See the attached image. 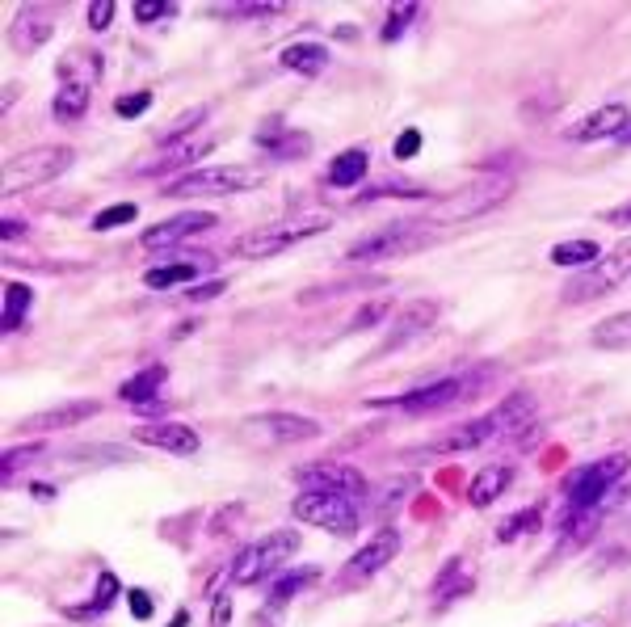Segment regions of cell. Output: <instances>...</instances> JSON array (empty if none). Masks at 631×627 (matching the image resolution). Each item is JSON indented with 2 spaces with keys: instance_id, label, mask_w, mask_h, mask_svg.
Masks as SVG:
<instances>
[{
  "instance_id": "cell-1",
  "label": "cell",
  "mask_w": 631,
  "mask_h": 627,
  "mask_svg": "<svg viewBox=\"0 0 631 627\" xmlns=\"http://www.w3.org/2000/svg\"><path fill=\"white\" fill-rule=\"evenodd\" d=\"M531 417H535V400L531 396H510V400H501L493 413L467 421V426H459L455 434H446L442 442H434L430 451H476V447H484V442L518 438Z\"/></svg>"
},
{
  "instance_id": "cell-2",
  "label": "cell",
  "mask_w": 631,
  "mask_h": 627,
  "mask_svg": "<svg viewBox=\"0 0 631 627\" xmlns=\"http://www.w3.org/2000/svg\"><path fill=\"white\" fill-rule=\"evenodd\" d=\"M510 194H514V173H480L476 181H467V186L455 190L451 198H442L434 207V219L438 224H463V219L497 211Z\"/></svg>"
},
{
  "instance_id": "cell-3",
  "label": "cell",
  "mask_w": 631,
  "mask_h": 627,
  "mask_svg": "<svg viewBox=\"0 0 631 627\" xmlns=\"http://www.w3.org/2000/svg\"><path fill=\"white\" fill-rule=\"evenodd\" d=\"M324 228H329V215H291V219H278V224H266L249 236H240L232 253L244 261H266V257H278L282 249H295L303 240L320 236Z\"/></svg>"
},
{
  "instance_id": "cell-4",
  "label": "cell",
  "mask_w": 631,
  "mask_h": 627,
  "mask_svg": "<svg viewBox=\"0 0 631 627\" xmlns=\"http://www.w3.org/2000/svg\"><path fill=\"white\" fill-rule=\"evenodd\" d=\"M72 148L64 144H47V148H30V152H17L5 160V198L34 190V186H47L59 173L72 169Z\"/></svg>"
},
{
  "instance_id": "cell-5",
  "label": "cell",
  "mask_w": 631,
  "mask_h": 627,
  "mask_svg": "<svg viewBox=\"0 0 631 627\" xmlns=\"http://www.w3.org/2000/svg\"><path fill=\"white\" fill-rule=\"evenodd\" d=\"M430 224H421V219H396L388 228H375L366 232L362 240H354L345 257L350 261H388V257H404V253H417L430 245Z\"/></svg>"
},
{
  "instance_id": "cell-6",
  "label": "cell",
  "mask_w": 631,
  "mask_h": 627,
  "mask_svg": "<svg viewBox=\"0 0 631 627\" xmlns=\"http://www.w3.org/2000/svg\"><path fill=\"white\" fill-rule=\"evenodd\" d=\"M295 552H299V535H295V531H274V535H266V539L249 543V548H240L228 573H232L236 585H253V581H261V577H270L274 569H282V564H287V556H295Z\"/></svg>"
},
{
  "instance_id": "cell-7",
  "label": "cell",
  "mask_w": 631,
  "mask_h": 627,
  "mask_svg": "<svg viewBox=\"0 0 631 627\" xmlns=\"http://www.w3.org/2000/svg\"><path fill=\"white\" fill-rule=\"evenodd\" d=\"M253 186H261V173L244 169V165H219V169H190L173 186H165V194L169 198H219V194H240Z\"/></svg>"
},
{
  "instance_id": "cell-8",
  "label": "cell",
  "mask_w": 631,
  "mask_h": 627,
  "mask_svg": "<svg viewBox=\"0 0 631 627\" xmlns=\"http://www.w3.org/2000/svg\"><path fill=\"white\" fill-rule=\"evenodd\" d=\"M627 455H606V459H598V463H589V468H581V472H573V480L564 484V493H568V514H589L594 505L615 489L619 484V476L627 472Z\"/></svg>"
},
{
  "instance_id": "cell-9",
  "label": "cell",
  "mask_w": 631,
  "mask_h": 627,
  "mask_svg": "<svg viewBox=\"0 0 631 627\" xmlns=\"http://www.w3.org/2000/svg\"><path fill=\"white\" fill-rule=\"evenodd\" d=\"M291 514L308 527L333 531V535H354L358 531V510L350 497H333V493H299Z\"/></svg>"
},
{
  "instance_id": "cell-10",
  "label": "cell",
  "mask_w": 631,
  "mask_h": 627,
  "mask_svg": "<svg viewBox=\"0 0 631 627\" xmlns=\"http://www.w3.org/2000/svg\"><path fill=\"white\" fill-rule=\"evenodd\" d=\"M484 375H446V379H434V383H425V388H413V392H404L396 400H371V409H404V413H434L442 409V404H455L463 400L467 392L476 388Z\"/></svg>"
},
{
  "instance_id": "cell-11",
  "label": "cell",
  "mask_w": 631,
  "mask_h": 627,
  "mask_svg": "<svg viewBox=\"0 0 631 627\" xmlns=\"http://www.w3.org/2000/svg\"><path fill=\"white\" fill-rule=\"evenodd\" d=\"M627 274H631V249H619V253H610V257H598L594 266L577 270V278L564 287V303H589V299H598V295H606V291H615Z\"/></svg>"
},
{
  "instance_id": "cell-12",
  "label": "cell",
  "mask_w": 631,
  "mask_h": 627,
  "mask_svg": "<svg viewBox=\"0 0 631 627\" xmlns=\"http://www.w3.org/2000/svg\"><path fill=\"white\" fill-rule=\"evenodd\" d=\"M240 434L253 438V442H266V447H282V442L320 438V426L312 417H299V413H261V417L240 421Z\"/></svg>"
},
{
  "instance_id": "cell-13",
  "label": "cell",
  "mask_w": 631,
  "mask_h": 627,
  "mask_svg": "<svg viewBox=\"0 0 631 627\" xmlns=\"http://www.w3.org/2000/svg\"><path fill=\"white\" fill-rule=\"evenodd\" d=\"M303 493H333V497H366V480L358 468H345V463H308V468L295 472Z\"/></svg>"
},
{
  "instance_id": "cell-14",
  "label": "cell",
  "mask_w": 631,
  "mask_h": 627,
  "mask_svg": "<svg viewBox=\"0 0 631 627\" xmlns=\"http://www.w3.org/2000/svg\"><path fill=\"white\" fill-rule=\"evenodd\" d=\"M396 552H400V535L396 531H379L375 539H366L362 548L350 556V564H345V577H350V581L375 577L379 569H388V564L396 560Z\"/></svg>"
},
{
  "instance_id": "cell-15",
  "label": "cell",
  "mask_w": 631,
  "mask_h": 627,
  "mask_svg": "<svg viewBox=\"0 0 631 627\" xmlns=\"http://www.w3.org/2000/svg\"><path fill=\"white\" fill-rule=\"evenodd\" d=\"M627 127V106L623 101H606L594 114H585L581 123H573L564 131L568 144H594V139H606V135H623Z\"/></svg>"
},
{
  "instance_id": "cell-16",
  "label": "cell",
  "mask_w": 631,
  "mask_h": 627,
  "mask_svg": "<svg viewBox=\"0 0 631 627\" xmlns=\"http://www.w3.org/2000/svg\"><path fill=\"white\" fill-rule=\"evenodd\" d=\"M215 228V215L211 211H186V215H173L165 224H152L144 232V249H169V245H181L186 236L194 232H207Z\"/></svg>"
},
{
  "instance_id": "cell-17",
  "label": "cell",
  "mask_w": 631,
  "mask_h": 627,
  "mask_svg": "<svg viewBox=\"0 0 631 627\" xmlns=\"http://www.w3.org/2000/svg\"><path fill=\"white\" fill-rule=\"evenodd\" d=\"M211 148H215V139H211V135L186 139V144H169L165 156H156V160H148V165H139L135 173H139V177H160V173H173V169H190L194 160H202Z\"/></svg>"
},
{
  "instance_id": "cell-18",
  "label": "cell",
  "mask_w": 631,
  "mask_h": 627,
  "mask_svg": "<svg viewBox=\"0 0 631 627\" xmlns=\"http://www.w3.org/2000/svg\"><path fill=\"white\" fill-rule=\"evenodd\" d=\"M135 438L144 447L169 451V455H194L198 451V434L190 426H173V421H152V426H139Z\"/></svg>"
},
{
  "instance_id": "cell-19",
  "label": "cell",
  "mask_w": 631,
  "mask_h": 627,
  "mask_svg": "<svg viewBox=\"0 0 631 627\" xmlns=\"http://www.w3.org/2000/svg\"><path fill=\"white\" fill-rule=\"evenodd\" d=\"M97 413V404L93 400H76V404H59V409H47V413H34V417H26L22 426V434H43V430H68V426H76V421H85V417H93Z\"/></svg>"
},
{
  "instance_id": "cell-20",
  "label": "cell",
  "mask_w": 631,
  "mask_h": 627,
  "mask_svg": "<svg viewBox=\"0 0 631 627\" xmlns=\"http://www.w3.org/2000/svg\"><path fill=\"white\" fill-rule=\"evenodd\" d=\"M51 30H55V22L43 9H22V13H17V22H13V30H9V43L22 55H30V51H38L47 43Z\"/></svg>"
},
{
  "instance_id": "cell-21",
  "label": "cell",
  "mask_w": 631,
  "mask_h": 627,
  "mask_svg": "<svg viewBox=\"0 0 631 627\" xmlns=\"http://www.w3.org/2000/svg\"><path fill=\"white\" fill-rule=\"evenodd\" d=\"M438 320V303L434 299H421V303H413L409 312H404L396 325H392V333H388V346L383 350H396V346H404V341H413V337H421L425 329H430Z\"/></svg>"
},
{
  "instance_id": "cell-22",
  "label": "cell",
  "mask_w": 631,
  "mask_h": 627,
  "mask_svg": "<svg viewBox=\"0 0 631 627\" xmlns=\"http://www.w3.org/2000/svg\"><path fill=\"white\" fill-rule=\"evenodd\" d=\"M202 266H211L207 257H177L169 261V266H156L144 274V282L152 291H165V287H186V282H194L202 274Z\"/></svg>"
},
{
  "instance_id": "cell-23",
  "label": "cell",
  "mask_w": 631,
  "mask_h": 627,
  "mask_svg": "<svg viewBox=\"0 0 631 627\" xmlns=\"http://www.w3.org/2000/svg\"><path fill=\"white\" fill-rule=\"evenodd\" d=\"M589 346H598V350H631V312L606 316L602 325H594Z\"/></svg>"
},
{
  "instance_id": "cell-24",
  "label": "cell",
  "mask_w": 631,
  "mask_h": 627,
  "mask_svg": "<svg viewBox=\"0 0 631 627\" xmlns=\"http://www.w3.org/2000/svg\"><path fill=\"white\" fill-rule=\"evenodd\" d=\"M510 480H514V472L505 468V463H497V468H484V472H476L467 497H472V505H493L505 489H510Z\"/></svg>"
},
{
  "instance_id": "cell-25",
  "label": "cell",
  "mask_w": 631,
  "mask_h": 627,
  "mask_svg": "<svg viewBox=\"0 0 631 627\" xmlns=\"http://www.w3.org/2000/svg\"><path fill=\"white\" fill-rule=\"evenodd\" d=\"M51 110H55L59 123H76V118H85V110H89V85H85V80H72V85H64V89L55 93Z\"/></svg>"
},
{
  "instance_id": "cell-26",
  "label": "cell",
  "mask_w": 631,
  "mask_h": 627,
  "mask_svg": "<svg viewBox=\"0 0 631 627\" xmlns=\"http://www.w3.org/2000/svg\"><path fill=\"white\" fill-rule=\"evenodd\" d=\"M324 64H329V55H324L320 43H295V47L282 51V68H291L299 76H320Z\"/></svg>"
},
{
  "instance_id": "cell-27",
  "label": "cell",
  "mask_w": 631,
  "mask_h": 627,
  "mask_svg": "<svg viewBox=\"0 0 631 627\" xmlns=\"http://www.w3.org/2000/svg\"><path fill=\"white\" fill-rule=\"evenodd\" d=\"M362 177H366V152H362V148L341 152V156L333 160V165H329V173H324V181H329V186H337V190L358 186Z\"/></svg>"
},
{
  "instance_id": "cell-28",
  "label": "cell",
  "mask_w": 631,
  "mask_h": 627,
  "mask_svg": "<svg viewBox=\"0 0 631 627\" xmlns=\"http://www.w3.org/2000/svg\"><path fill=\"white\" fill-rule=\"evenodd\" d=\"M165 375H169L165 367H148V371H139L135 379L122 383L118 396H122V400H131V409H135V404H148V400H156V388L165 383Z\"/></svg>"
},
{
  "instance_id": "cell-29",
  "label": "cell",
  "mask_w": 631,
  "mask_h": 627,
  "mask_svg": "<svg viewBox=\"0 0 631 627\" xmlns=\"http://www.w3.org/2000/svg\"><path fill=\"white\" fill-rule=\"evenodd\" d=\"M552 261L564 266V270H585V266H594V261H598V245L589 236L585 240H564V245L552 249Z\"/></svg>"
},
{
  "instance_id": "cell-30",
  "label": "cell",
  "mask_w": 631,
  "mask_h": 627,
  "mask_svg": "<svg viewBox=\"0 0 631 627\" xmlns=\"http://www.w3.org/2000/svg\"><path fill=\"white\" fill-rule=\"evenodd\" d=\"M26 308H30V287H26V282H9V287H5V333L22 329Z\"/></svg>"
},
{
  "instance_id": "cell-31",
  "label": "cell",
  "mask_w": 631,
  "mask_h": 627,
  "mask_svg": "<svg viewBox=\"0 0 631 627\" xmlns=\"http://www.w3.org/2000/svg\"><path fill=\"white\" fill-rule=\"evenodd\" d=\"M202 118H207V110H202V106H198V110H190V114H177L173 123H169L165 131H160V144H165V148H169V144H186V135L202 123Z\"/></svg>"
},
{
  "instance_id": "cell-32",
  "label": "cell",
  "mask_w": 631,
  "mask_h": 627,
  "mask_svg": "<svg viewBox=\"0 0 631 627\" xmlns=\"http://www.w3.org/2000/svg\"><path fill=\"white\" fill-rule=\"evenodd\" d=\"M539 518H543V514H539V505H535V510H526V514L505 518L501 527H497V539H501V543H510L514 535H531V531L539 527Z\"/></svg>"
},
{
  "instance_id": "cell-33",
  "label": "cell",
  "mask_w": 631,
  "mask_h": 627,
  "mask_svg": "<svg viewBox=\"0 0 631 627\" xmlns=\"http://www.w3.org/2000/svg\"><path fill=\"white\" fill-rule=\"evenodd\" d=\"M312 577H316V569H299L295 577H282V581L274 585V590H270V606H282V602H291L299 585H308Z\"/></svg>"
},
{
  "instance_id": "cell-34",
  "label": "cell",
  "mask_w": 631,
  "mask_h": 627,
  "mask_svg": "<svg viewBox=\"0 0 631 627\" xmlns=\"http://www.w3.org/2000/svg\"><path fill=\"white\" fill-rule=\"evenodd\" d=\"M131 219H135V202H118V207H106L93 219V228L106 232V228H118V224H131Z\"/></svg>"
},
{
  "instance_id": "cell-35",
  "label": "cell",
  "mask_w": 631,
  "mask_h": 627,
  "mask_svg": "<svg viewBox=\"0 0 631 627\" xmlns=\"http://www.w3.org/2000/svg\"><path fill=\"white\" fill-rule=\"evenodd\" d=\"M413 17H417V5H396L392 17L383 22V43H396L400 30H404V22H413Z\"/></svg>"
},
{
  "instance_id": "cell-36",
  "label": "cell",
  "mask_w": 631,
  "mask_h": 627,
  "mask_svg": "<svg viewBox=\"0 0 631 627\" xmlns=\"http://www.w3.org/2000/svg\"><path fill=\"white\" fill-rule=\"evenodd\" d=\"M152 106V93L144 89V93H131V97H122V101H114V110H118V118H139Z\"/></svg>"
},
{
  "instance_id": "cell-37",
  "label": "cell",
  "mask_w": 631,
  "mask_h": 627,
  "mask_svg": "<svg viewBox=\"0 0 631 627\" xmlns=\"http://www.w3.org/2000/svg\"><path fill=\"white\" fill-rule=\"evenodd\" d=\"M114 598H118V577L114 573H101L97 577V594H93V611H106Z\"/></svg>"
},
{
  "instance_id": "cell-38",
  "label": "cell",
  "mask_w": 631,
  "mask_h": 627,
  "mask_svg": "<svg viewBox=\"0 0 631 627\" xmlns=\"http://www.w3.org/2000/svg\"><path fill=\"white\" fill-rule=\"evenodd\" d=\"M169 13V5L165 0H135V22L139 26H152V22H160V17Z\"/></svg>"
},
{
  "instance_id": "cell-39",
  "label": "cell",
  "mask_w": 631,
  "mask_h": 627,
  "mask_svg": "<svg viewBox=\"0 0 631 627\" xmlns=\"http://www.w3.org/2000/svg\"><path fill=\"white\" fill-rule=\"evenodd\" d=\"M383 316H388V303H366V308L350 320V325H345V329H350V333H358V329H366V325H375V320H383Z\"/></svg>"
},
{
  "instance_id": "cell-40",
  "label": "cell",
  "mask_w": 631,
  "mask_h": 627,
  "mask_svg": "<svg viewBox=\"0 0 631 627\" xmlns=\"http://www.w3.org/2000/svg\"><path fill=\"white\" fill-rule=\"evenodd\" d=\"M417 148H421V131H417V127L400 131V139H396V160H413Z\"/></svg>"
},
{
  "instance_id": "cell-41",
  "label": "cell",
  "mask_w": 631,
  "mask_h": 627,
  "mask_svg": "<svg viewBox=\"0 0 631 627\" xmlns=\"http://www.w3.org/2000/svg\"><path fill=\"white\" fill-rule=\"evenodd\" d=\"M287 5H232V9H219V13H236V17H274Z\"/></svg>"
},
{
  "instance_id": "cell-42",
  "label": "cell",
  "mask_w": 631,
  "mask_h": 627,
  "mask_svg": "<svg viewBox=\"0 0 631 627\" xmlns=\"http://www.w3.org/2000/svg\"><path fill=\"white\" fill-rule=\"evenodd\" d=\"M110 17H114V0H97V5L89 9V26H93V30H106Z\"/></svg>"
},
{
  "instance_id": "cell-43",
  "label": "cell",
  "mask_w": 631,
  "mask_h": 627,
  "mask_svg": "<svg viewBox=\"0 0 631 627\" xmlns=\"http://www.w3.org/2000/svg\"><path fill=\"white\" fill-rule=\"evenodd\" d=\"M34 455H43V447H38V442H34V447H26V451H9V455H5V472L26 468V463H30Z\"/></svg>"
},
{
  "instance_id": "cell-44",
  "label": "cell",
  "mask_w": 631,
  "mask_h": 627,
  "mask_svg": "<svg viewBox=\"0 0 631 627\" xmlns=\"http://www.w3.org/2000/svg\"><path fill=\"white\" fill-rule=\"evenodd\" d=\"M127 602H131V615H135V619H148V615H152V598H148L144 590H131Z\"/></svg>"
},
{
  "instance_id": "cell-45",
  "label": "cell",
  "mask_w": 631,
  "mask_h": 627,
  "mask_svg": "<svg viewBox=\"0 0 631 627\" xmlns=\"http://www.w3.org/2000/svg\"><path fill=\"white\" fill-rule=\"evenodd\" d=\"M223 287H228V282H223V278H219V282H207V287H194V291H190V299H194V303H202V299H215V295H223Z\"/></svg>"
},
{
  "instance_id": "cell-46",
  "label": "cell",
  "mask_w": 631,
  "mask_h": 627,
  "mask_svg": "<svg viewBox=\"0 0 631 627\" xmlns=\"http://www.w3.org/2000/svg\"><path fill=\"white\" fill-rule=\"evenodd\" d=\"M228 615H232V602H228V598H219V602H215V615H211L215 627H228Z\"/></svg>"
},
{
  "instance_id": "cell-47",
  "label": "cell",
  "mask_w": 631,
  "mask_h": 627,
  "mask_svg": "<svg viewBox=\"0 0 631 627\" xmlns=\"http://www.w3.org/2000/svg\"><path fill=\"white\" fill-rule=\"evenodd\" d=\"M606 224H631V202H623V207L606 211Z\"/></svg>"
},
{
  "instance_id": "cell-48",
  "label": "cell",
  "mask_w": 631,
  "mask_h": 627,
  "mask_svg": "<svg viewBox=\"0 0 631 627\" xmlns=\"http://www.w3.org/2000/svg\"><path fill=\"white\" fill-rule=\"evenodd\" d=\"M135 413H139V417H165V404L148 400V404H135Z\"/></svg>"
},
{
  "instance_id": "cell-49",
  "label": "cell",
  "mask_w": 631,
  "mask_h": 627,
  "mask_svg": "<svg viewBox=\"0 0 631 627\" xmlns=\"http://www.w3.org/2000/svg\"><path fill=\"white\" fill-rule=\"evenodd\" d=\"M22 236H26L22 219H5V240H22Z\"/></svg>"
},
{
  "instance_id": "cell-50",
  "label": "cell",
  "mask_w": 631,
  "mask_h": 627,
  "mask_svg": "<svg viewBox=\"0 0 631 627\" xmlns=\"http://www.w3.org/2000/svg\"><path fill=\"white\" fill-rule=\"evenodd\" d=\"M619 514H627V518H631V489L619 497Z\"/></svg>"
},
{
  "instance_id": "cell-51",
  "label": "cell",
  "mask_w": 631,
  "mask_h": 627,
  "mask_svg": "<svg viewBox=\"0 0 631 627\" xmlns=\"http://www.w3.org/2000/svg\"><path fill=\"white\" fill-rule=\"evenodd\" d=\"M619 139H623V144H631V131H623V135H619Z\"/></svg>"
}]
</instances>
